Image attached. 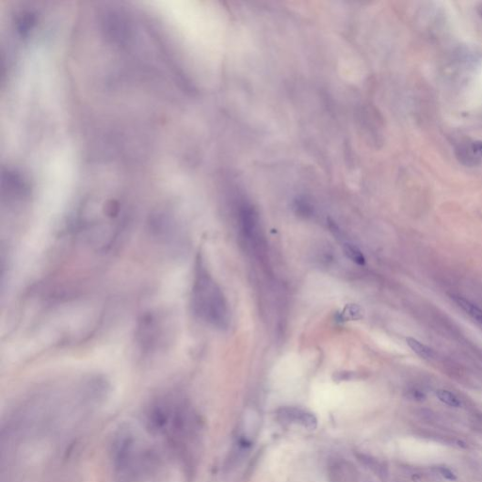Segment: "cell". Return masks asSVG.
<instances>
[{
  "instance_id": "obj_6",
  "label": "cell",
  "mask_w": 482,
  "mask_h": 482,
  "mask_svg": "<svg viewBox=\"0 0 482 482\" xmlns=\"http://www.w3.org/2000/svg\"><path fill=\"white\" fill-rule=\"evenodd\" d=\"M452 299L459 306L464 310L465 313L468 314L472 319H474L482 325V310L479 307L476 306L471 301L459 296H452Z\"/></svg>"
},
{
  "instance_id": "obj_8",
  "label": "cell",
  "mask_w": 482,
  "mask_h": 482,
  "mask_svg": "<svg viewBox=\"0 0 482 482\" xmlns=\"http://www.w3.org/2000/svg\"><path fill=\"white\" fill-rule=\"evenodd\" d=\"M343 250L346 257L350 260L359 266H363L365 264V258L363 257V252L358 249L355 245L351 243H345L343 245Z\"/></svg>"
},
{
  "instance_id": "obj_3",
  "label": "cell",
  "mask_w": 482,
  "mask_h": 482,
  "mask_svg": "<svg viewBox=\"0 0 482 482\" xmlns=\"http://www.w3.org/2000/svg\"><path fill=\"white\" fill-rule=\"evenodd\" d=\"M277 418L282 423L301 426L313 431L318 427V419L313 413L298 407H282L276 412Z\"/></svg>"
},
{
  "instance_id": "obj_7",
  "label": "cell",
  "mask_w": 482,
  "mask_h": 482,
  "mask_svg": "<svg viewBox=\"0 0 482 482\" xmlns=\"http://www.w3.org/2000/svg\"><path fill=\"white\" fill-rule=\"evenodd\" d=\"M407 345L412 349L413 352H415L419 357L423 359H433L435 356L434 351H432L431 348H429L426 345L419 342L418 340L413 338V337H407L406 338Z\"/></svg>"
},
{
  "instance_id": "obj_9",
  "label": "cell",
  "mask_w": 482,
  "mask_h": 482,
  "mask_svg": "<svg viewBox=\"0 0 482 482\" xmlns=\"http://www.w3.org/2000/svg\"><path fill=\"white\" fill-rule=\"evenodd\" d=\"M436 396L438 398L439 401L450 407L459 408L461 407L462 403L461 401L458 399L457 396L453 393H451L445 389H439L436 391Z\"/></svg>"
},
{
  "instance_id": "obj_5",
  "label": "cell",
  "mask_w": 482,
  "mask_h": 482,
  "mask_svg": "<svg viewBox=\"0 0 482 482\" xmlns=\"http://www.w3.org/2000/svg\"><path fill=\"white\" fill-rule=\"evenodd\" d=\"M455 152L458 159L466 166H475L480 163V159L475 155L471 144L458 145Z\"/></svg>"
},
{
  "instance_id": "obj_2",
  "label": "cell",
  "mask_w": 482,
  "mask_h": 482,
  "mask_svg": "<svg viewBox=\"0 0 482 482\" xmlns=\"http://www.w3.org/2000/svg\"><path fill=\"white\" fill-rule=\"evenodd\" d=\"M190 306L195 316L208 325L217 329H225L229 325L230 314L225 297L201 258L195 266Z\"/></svg>"
},
{
  "instance_id": "obj_1",
  "label": "cell",
  "mask_w": 482,
  "mask_h": 482,
  "mask_svg": "<svg viewBox=\"0 0 482 482\" xmlns=\"http://www.w3.org/2000/svg\"><path fill=\"white\" fill-rule=\"evenodd\" d=\"M140 437L129 425L115 433L110 451L114 482H163L168 475L171 458Z\"/></svg>"
},
{
  "instance_id": "obj_10",
  "label": "cell",
  "mask_w": 482,
  "mask_h": 482,
  "mask_svg": "<svg viewBox=\"0 0 482 482\" xmlns=\"http://www.w3.org/2000/svg\"><path fill=\"white\" fill-rule=\"evenodd\" d=\"M342 318L346 320H357L362 317V311L360 307L354 304H350L345 308L341 314Z\"/></svg>"
},
{
  "instance_id": "obj_12",
  "label": "cell",
  "mask_w": 482,
  "mask_h": 482,
  "mask_svg": "<svg viewBox=\"0 0 482 482\" xmlns=\"http://www.w3.org/2000/svg\"><path fill=\"white\" fill-rule=\"evenodd\" d=\"M471 147L474 151L475 155L478 157L480 160L482 158V141H475L471 144Z\"/></svg>"
},
{
  "instance_id": "obj_4",
  "label": "cell",
  "mask_w": 482,
  "mask_h": 482,
  "mask_svg": "<svg viewBox=\"0 0 482 482\" xmlns=\"http://www.w3.org/2000/svg\"><path fill=\"white\" fill-rule=\"evenodd\" d=\"M332 482H356L358 472L347 462H336L331 467Z\"/></svg>"
},
{
  "instance_id": "obj_11",
  "label": "cell",
  "mask_w": 482,
  "mask_h": 482,
  "mask_svg": "<svg viewBox=\"0 0 482 482\" xmlns=\"http://www.w3.org/2000/svg\"><path fill=\"white\" fill-rule=\"evenodd\" d=\"M434 470L447 480L453 481V480H456V478H457L455 473L450 468H448L446 466H440L439 465V466L434 467Z\"/></svg>"
}]
</instances>
